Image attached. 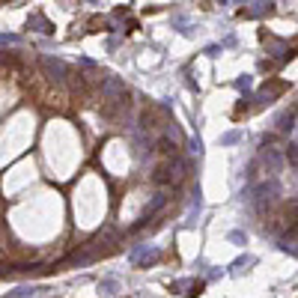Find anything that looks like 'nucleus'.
<instances>
[{"instance_id":"1","label":"nucleus","mask_w":298,"mask_h":298,"mask_svg":"<svg viewBox=\"0 0 298 298\" xmlns=\"http://www.w3.org/2000/svg\"><path fill=\"white\" fill-rule=\"evenodd\" d=\"M245 266H253V256H245V259H236V263H233V274H239Z\"/></svg>"},{"instance_id":"3","label":"nucleus","mask_w":298,"mask_h":298,"mask_svg":"<svg viewBox=\"0 0 298 298\" xmlns=\"http://www.w3.org/2000/svg\"><path fill=\"white\" fill-rule=\"evenodd\" d=\"M33 295V289H18V292H12L9 298H30Z\"/></svg>"},{"instance_id":"2","label":"nucleus","mask_w":298,"mask_h":298,"mask_svg":"<svg viewBox=\"0 0 298 298\" xmlns=\"http://www.w3.org/2000/svg\"><path fill=\"white\" fill-rule=\"evenodd\" d=\"M239 137H242L239 131H230V134H224V137H221V143H236Z\"/></svg>"}]
</instances>
